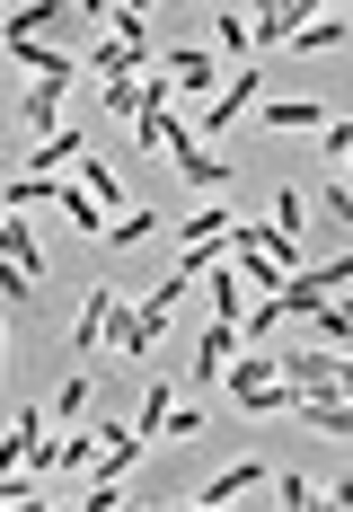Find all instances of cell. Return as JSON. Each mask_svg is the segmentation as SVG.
Returning <instances> with one entry per match:
<instances>
[{"label":"cell","instance_id":"7c38bea8","mask_svg":"<svg viewBox=\"0 0 353 512\" xmlns=\"http://www.w3.org/2000/svg\"><path fill=\"white\" fill-rule=\"evenodd\" d=\"M80 151H89V133H71V124H53L45 142H36V168H45V177H62V168H71Z\"/></svg>","mask_w":353,"mask_h":512},{"label":"cell","instance_id":"6da1fadb","mask_svg":"<svg viewBox=\"0 0 353 512\" xmlns=\"http://www.w3.org/2000/svg\"><path fill=\"white\" fill-rule=\"evenodd\" d=\"M292 424H309V433H353V398L345 389H292Z\"/></svg>","mask_w":353,"mask_h":512},{"label":"cell","instance_id":"e0dca14e","mask_svg":"<svg viewBox=\"0 0 353 512\" xmlns=\"http://www.w3.org/2000/svg\"><path fill=\"white\" fill-rule=\"evenodd\" d=\"M151 230H159V212H133V204H124V212H115V230H106V239H115V248H142Z\"/></svg>","mask_w":353,"mask_h":512},{"label":"cell","instance_id":"7402d4cb","mask_svg":"<svg viewBox=\"0 0 353 512\" xmlns=\"http://www.w3.org/2000/svg\"><path fill=\"white\" fill-rule=\"evenodd\" d=\"M318 504H353V477H336V486H327V495H318Z\"/></svg>","mask_w":353,"mask_h":512},{"label":"cell","instance_id":"44dd1931","mask_svg":"<svg viewBox=\"0 0 353 512\" xmlns=\"http://www.w3.org/2000/svg\"><path fill=\"white\" fill-rule=\"evenodd\" d=\"M318 142H327V151H336V159L353 168V124H336V115H327V133H318Z\"/></svg>","mask_w":353,"mask_h":512},{"label":"cell","instance_id":"d4e9b609","mask_svg":"<svg viewBox=\"0 0 353 512\" xmlns=\"http://www.w3.org/2000/svg\"><path fill=\"white\" fill-rule=\"evenodd\" d=\"M345 9H353V0H345Z\"/></svg>","mask_w":353,"mask_h":512},{"label":"cell","instance_id":"277c9868","mask_svg":"<svg viewBox=\"0 0 353 512\" xmlns=\"http://www.w3.org/2000/svg\"><path fill=\"white\" fill-rule=\"evenodd\" d=\"M256 486H274V468H265V460H230L221 477H203L186 504H239V495H256Z\"/></svg>","mask_w":353,"mask_h":512},{"label":"cell","instance_id":"d6986e66","mask_svg":"<svg viewBox=\"0 0 353 512\" xmlns=\"http://www.w3.org/2000/svg\"><path fill=\"white\" fill-rule=\"evenodd\" d=\"M274 504L301 512V504H318V486H309V477H292V468H274Z\"/></svg>","mask_w":353,"mask_h":512},{"label":"cell","instance_id":"52a82bcc","mask_svg":"<svg viewBox=\"0 0 353 512\" xmlns=\"http://www.w3.org/2000/svg\"><path fill=\"white\" fill-rule=\"evenodd\" d=\"M106 318H115V283H89V301H80V327H71V354H98Z\"/></svg>","mask_w":353,"mask_h":512},{"label":"cell","instance_id":"2e32d148","mask_svg":"<svg viewBox=\"0 0 353 512\" xmlns=\"http://www.w3.org/2000/svg\"><path fill=\"white\" fill-rule=\"evenodd\" d=\"M239 212H221V204H203V212H177V239H221Z\"/></svg>","mask_w":353,"mask_h":512},{"label":"cell","instance_id":"603a6c76","mask_svg":"<svg viewBox=\"0 0 353 512\" xmlns=\"http://www.w3.org/2000/svg\"><path fill=\"white\" fill-rule=\"evenodd\" d=\"M336 389H345V398H353V362H336Z\"/></svg>","mask_w":353,"mask_h":512},{"label":"cell","instance_id":"ac0fdd59","mask_svg":"<svg viewBox=\"0 0 353 512\" xmlns=\"http://www.w3.org/2000/svg\"><path fill=\"white\" fill-rule=\"evenodd\" d=\"M292 45H301V53H327V45H345V18H309V27H292Z\"/></svg>","mask_w":353,"mask_h":512},{"label":"cell","instance_id":"cb8c5ba5","mask_svg":"<svg viewBox=\"0 0 353 512\" xmlns=\"http://www.w3.org/2000/svg\"><path fill=\"white\" fill-rule=\"evenodd\" d=\"M124 9H151V0H124Z\"/></svg>","mask_w":353,"mask_h":512},{"label":"cell","instance_id":"7a4b0ae2","mask_svg":"<svg viewBox=\"0 0 353 512\" xmlns=\"http://www.w3.org/2000/svg\"><path fill=\"white\" fill-rule=\"evenodd\" d=\"M256 89H265V71H230V80L212 89V115H203V142H212V133H230V124H248Z\"/></svg>","mask_w":353,"mask_h":512},{"label":"cell","instance_id":"8992f818","mask_svg":"<svg viewBox=\"0 0 353 512\" xmlns=\"http://www.w3.org/2000/svg\"><path fill=\"white\" fill-rule=\"evenodd\" d=\"M230 354H239V318H212V327H203V345H195L186 362H195V380L212 389V380L230 371Z\"/></svg>","mask_w":353,"mask_h":512},{"label":"cell","instance_id":"30bf717a","mask_svg":"<svg viewBox=\"0 0 353 512\" xmlns=\"http://www.w3.org/2000/svg\"><path fill=\"white\" fill-rule=\"evenodd\" d=\"M71 177H80V186H89L106 212H124V177L106 168V151H80V159H71Z\"/></svg>","mask_w":353,"mask_h":512},{"label":"cell","instance_id":"8fae6325","mask_svg":"<svg viewBox=\"0 0 353 512\" xmlns=\"http://www.w3.org/2000/svg\"><path fill=\"white\" fill-rule=\"evenodd\" d=\"M265 124H274V133H327L318 98H274V106H265Z\"/></svg>","mask_w":353,"mask_h":512},{"label":"cell","instance_id":"ffe728a7","mask_svg":"<svg viewBox=\"0 0 353 512\" xmlns=\"http://www.w3.org/2000/svg\"><path fill=\"white\" fill-rule=\"evenodd\" d=\"M318 336H327V345H353V309L327 301V309H318Z\"/></svg>","mask_w":353,"mask_h":512},{"label":"cell","instance_id":"9c48e42d","mask_svg":"<svg viewBox=\"0 0 353 512\" xmlns=\"http://www.w3.org/2000/svg\"><path fill=\"white\" fill-rule=\"evenodd\" d=\"M62 89H71V80H36V89H27V106H18V124H27L36 142H45L53 124H62Z\"/></svg>","mask_w":353,"mask_h":512},{"label":"cell","instance_id":"3957f363","mask_svg":"<svg viewBox=\"0 0 353 512\" xmlns=\"http://www.w3.org/2000/svg\"><path fill=\"white\" fill-rule=\"evenodd\" d=\"M159 62H168L177 98H212L221 89V53H203V45H177V53H159Z\"/></svg>","mask_w":353,"mask_h":512},{"label":"cell","instance_id":"9a60e30c","mask_svg":"<svg viewBox=\"0 0 353 512\" xmlns=\"http://www.w3.org/2000/svg\"><path fill=\"white\" fill-rule=\"evenodd\" d=\"M53 424H80V415H89V371H71V380H62V389H53Z\"/></svg>","mask_w":353,"mask_h":512},{"label":"cell","instance_id":"5b68a950","mask_svg":"<svg viewBox=\"0 0 353 512\" xmlns=\"http://www.w3.org/2000/svg\"><path fill=\"white\" fill-rule=\"evenodd\" d=\"M168 159L186 168V186H203V195H212V186H230V159L203 151V133H177V142H168Z\"/></svg>","mask_w":353,"mask_h":512},{"label":"cell","instance_id":"4fadbf2b","mask_svg":"<svg viewBox=\"0 0 353 512\" xmlns=\"http://www.w3.org/2000/svg\"><path fill=\"white\" fill-rule=\"evenodd\" d=\"M292 389H336V354H274Z\"/></svg>","mask_w":353,"mask_h":512},{"label":"cell","instance_id":"5bb4252c","mask_svg":"<svg viewBox=\"0 0 353 512\" xmlns=\"http://www.w3.org/2000/svg\"><path fill=\"white\" fill-rule=\"evenodd\" d=\"M168 415H177V389H168V380H151V398H142V415H133V433H142V442H159V433H168Z\"/></svg>","mask_w":353,"mask_h":512},{"label":"cell","instance_id":"ba28073f","mask_svg":"<svg viewBox=\"0 0 353 512\" xmlns=\"http://www.w3.org/2000/svg\"><path fill=\"white\" fill-rule=\"evenodd\" d=\"M0 256H9V265H27V274L45 283V248H36V230H27L9 204H0Z\"/></svg>","mask_w":353,"mask_h":512}]
</instances>
